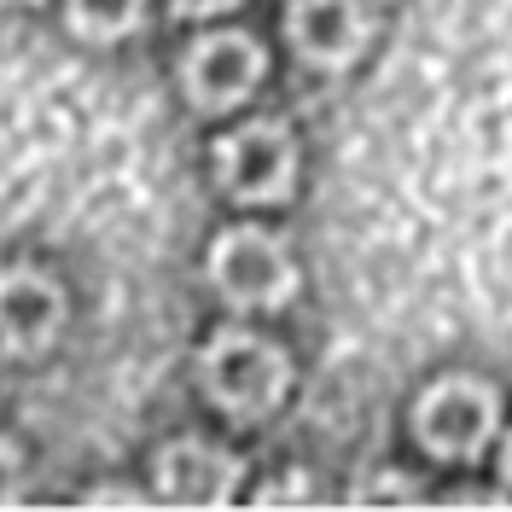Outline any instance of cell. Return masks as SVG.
<instances>
[{"label": "cell", "mask_w": 512, "mask_h": 512, "mask_svg": "<svg viewBox=\"0 0 512 512\" xmlns=\"http://www.w3.org/2000/svg\"><path fill=\"white\" fill-rule=\"evenodd\" d=\"M291 384V361L280 344L256 338V332H216L204 344V390L216 396V408H227L233 419H262L280 408Z\"/></svg>", "instance_id": "1"}, {"label": "cell", "mask_w": 512, "mask_h": 512, "mask_svg": "<svg viewBox=\"0 0 512 512\" xmlns=\"http://www.w3.org/2000/svg\"><path fill=\"white\" fill-rule=\"evenodd\" d=\"M495 425H501V396L483 379H437L419 396V414H414L419 443L431 454H443V460L483 454Z\"/></svg>", "instance_id": "2"}, {"label": "cell", "mask_w": 512, "mask_h": 512, "mask_svg": "<svg viewBox=\"0 0 512 512\" xmlns=\"http://www.w3.org/2000/svg\"><path fill=\"white\" fill-rule=\"evenodd\" d=\"M210 280L233 309H280L297 291V268L280 239H268L262 227H233L210 251Z\"/></svg>", "instance_id": "3"}, {"label": "cell", "mask_w": 512, "mask_h": 512, "mask_svg": "<svg viewBox=\"0 0 512 512\" xmlns=\"http://www.w3.org/2000/svg\"><path fill=\"white\" fill-rule=\"evenodd\" d=\"M216 175L239 204H280L297 181V146L280 123H251L216 146Z\"/></svg>", "instance_id": "4"}, {"label": "cell", "mask_w": 512, "mask_h": 512, "mask_svg": "<svg viewBox=\"0 0 512 512\" xmlns=\"http://www.w3.org/2000/svg\"><path fill=\"white\" fill-rule=\"evenodd\" d=\"M262 70H268L262 41H251L239 30H216L204 41H192L187 64H181V82H187V99L198 111H227L262 82Z\"/></svg>", "instance_id": "5"}, {"label": "cell", "mask_w": 512, "mask_h": 512, "mask_svg": "<svg viewBox=\"0 0 512 512\" xmlns=\"http://www.w3.org/2000/svg\"><path fill=\"white\" fill-rule=\"evenodd\" d=\"M64 326V291L35 268L0 274V344L12 355H41Z\"/></svg>", "instance_id": "6"}, {"label": "cell", "mask_w": 512, "mask_h": 512, "mask_svg": "<svg viewBox=\"0 0 512 512\" xmlns=\"http://www.w3.org/2000/svg\"><path fill=\"white\" fill-rule=\"evenodd\" d=\"M291 47L309 64H350L367 47V12L361 0H291L286 12Z\"/></svg>", "instance_id": "7"}, {"label": "cell", "mask_w": 512, "mask_h": 512, "mask_svg": "<svg viewBox=\"0 0 512 512\" xmlns=\"http://www.w3.org/2000/svg\"><path fill=\"white\" fill-rule=\"evenodd\" d=\"M233 483H239V460L198 443V437L169 443L158 454V495L175 501V507H222L233 495Z\"/></svg>", "instance_id": "8"}, {"label": "cell", "mask_w": 512, "mask_h": 512, "mask_svg": "<svg viewBox=\"0 0 512 512\" xmlns=\"http://www.w3.org/2000/svg\"><path fill=\"white\" fill-rule=\"evenodd\" d=\"M146 0H70V30L88 41H123L140 24Z\"/></svg>", "instance_id": "9"}, {"label": "cell", "mask_w": 512, "mask_h": 512, "mask_svg": "<svg viewBox=\"0 0 512 512\" xmlns=\"http://www.w3.org/2000/svg\"><path fill=\"white\" fill-rule=\"evenodd\" d=\"M18 483H24V460H18V448L12 443H0V507L18 501Z\"/></svg>", "instance_id": "10"}, {"label": "cell", "mask_w": 512, "mask_h": 512, "mask_svg": "<svg viewBox=\"0 0 512 512\" xmlns=\"http://www.w3.org/2000/svg\"><path fill=\"white\" fill-rule=\"evenodd\" d=\"M227 6H239V0H175L181 18H210V12H227Z\"/></svg>", "instance_id": "11"}, {"label": "cell", "mask_w": 512, "mask_h": 512, "mask_svg": "<svg viewBox=\"0 0 512 512\" xmlns=\"http://www.w3.org/2000/svg\"><path fill=\"white\" fill-rule=\"evenodd\" d=\"M501 466H507V483H512V437H507V460H501Z\"/></svg>", "instance_id": "12"}]
</instances>
